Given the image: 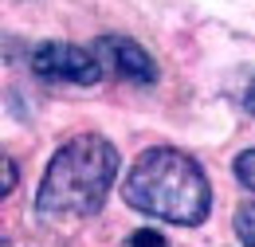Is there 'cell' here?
Here are the masks:
<instances>
[{
    "instance_id": "4",
    "label": "cell",
    "mask_w": 255,
    "mask_h": 247,
    "mask_svg": "<svg viewBox=\"0 0 255 247\" xmlns=\"http://www.w3.org/2000/svg\"><path fill=\"white\" fill-rule=\"evenodd\" d=\"M95 51L114 75H122L129 83H141V87L157 83V63H153V55L137 39H129V35H102L95 43Z\"/></svg>"
},
{
    "instance_id": "9",
    "label": "cell",
    "mask_w": 255,
    "mask_h": 247,
    "mask_svg": "<svg viewBox=\"0 0 255 247\" xmlns=\"http://www.w3.org/2000/svg\"><path fill=\"white\" fill-rule=\"evenodd\" d=\"M244 106L255 114V79H252V87H248V94H244Z\"/></svg>"
},
{
    "instance_id": "6",
    "label": "cell",
    "mask_w": 255,
    "mask_h": 247,
    "mask_svg": "<svg viewBox=\"0 0 255 247\" xmlns=\"http://www.w3.org/2000/svg\"><path fill=\"white\" fill-rule=\"evenodd\" d=\"M232 169H236L240 185H244V188H252V192H255V145H252V149H244V153L236 157V165H232Z\"/></svg>"
},
{
    "instance_id": "3",
    "label": "cell",
    "mask_w": 255,
    "mask_h": 247,
    "mask_svg": "<svg viewBox=\"0 0 255 247\" xmlns=\"http://www.w3.org/2000/svg\"><path fill=\"white\" fill-rule=\"evenodd\" d=\"M102 67L98 51L91 47H79V43H59V39H47L32 51V71L47 83H67V87H95L102 79Z\"/></svg>"
},
{
    "instance_id": "7",
    "label": "cell",
    "mask_w": 255,
    "mask_h": 247,
    "mask_svg": "<svg viewBox=\"0 0 255 247\" xmlns=\"http://www.w3.org/2000/svg\"><path fill=\"white\" fill-rule=\"evenodd\" d=\"M129 247H169V244H165V236L153 232V228H137V232L129 236Z\"/></svg>"
},
{
    "instance_id": "2",
    "label": "cell",
    "mask_w": 255,
    "mask_h": 247,
    "mask_svg": "<svg viewBox=\"0 0 255 247\" xmlns=\"http://www.w3.org/2000/svg\"><path fill=\"white\" fill-rule=\"evenodd\" d=\"M122 196L133 212H145L153 220H169L181 228H196L212 212V185L204 169L181 149H145L133 161Z\"/></svg>"
},
{
    "instance_id": "5",
    "label": "cell",
    "mask_w": 255,
    "mask_h": 247,
    "mask_svg": "<svg viewBox=\"0 0 255 247\" xmlns=\"http://www.w3.org/2000/svg\"><path fill=\"white\" fill-rule=\"evenodd\" d=\"M236 236H240L244 247H255V200L236 212Z\"/></svg>"
},
{
    "instance_id": "8",
    "label": "cell",
    "mask_w": 255,
    "mask_h": 247,
    "mask_svg": "<svg viewBox=\"0 0 255 247\" xmlns=\"http://www.w3.org/2000/svg\"><path fill=\"white\" fill-rule=\"evenodd\" d=\"M12 192H16V161L4 157V196H12Z\"/></svg>"
},
{
    "instance_id": "1",
    "label": "cell",
    "mask_w": 255,
    "mask_h": 247,
    "mask_svg": "<svg viewBox=\"0 0 255 247\" xmlns=\"http://www.w3.org/2000/svg\"><path fill=\"white\" fill-rule=\"evenodd\" d=\"M118 177V149L102 133H79L59 145L35 192L39 220H91Z\"/></svg>"
}]
</instances>
